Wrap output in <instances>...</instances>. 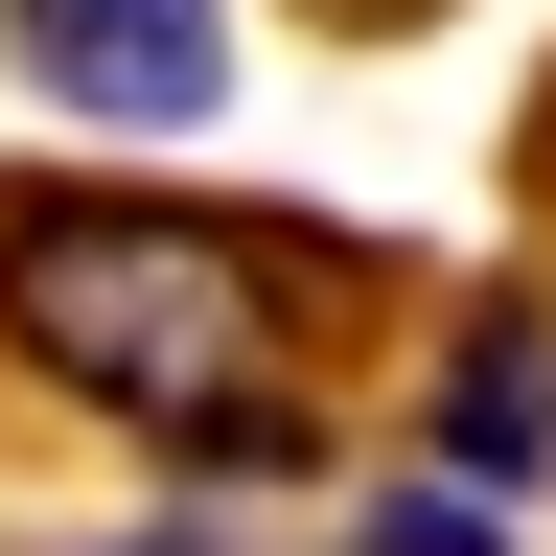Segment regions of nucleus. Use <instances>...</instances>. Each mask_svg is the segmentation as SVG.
<instances>
[{"label":"nucleus","instance_id":"f257e3e1","mask_svg":"<svg viewBox=\"0 0 556 556\" xmlns=\"http://www.w3.org/2000/svg\"><path fill=\"white\" fill-rule=\"evenodd\" d=\"M0 325L24 371L186 464H302V278L232 208H116V186H0Z\"/></svg>","mask_w":556,"mask_h":556},{"label":"nucleus","instance_id":"f03ea898","mask_svg":"<svg viewBox=\"0 0 556 556\" xmlns=\"http://www.w3.org/2000/svg\"><path fill=\"white\" fill-rule=\"evenodd\" d=\"M0 24H24V70L70 116H139V139L232 93V0H0Z\"/></svg>","mask_w":556,"mask_h":556},{"label":"nucleus","instance_id":"7ed1b4c3","mask_svg":"<svg viewBox=\"0 0 556 556\" xmlns=\"http://www.w3.org/2000/svg\"><path fill=\"white\" fill-rule=\"evenodd\" d=\"M441 441H464V486H533L556 464V325H486L464 371H441Z\"/></svg>","mask_w":556,"mask_h":556},{"label":"nucleus","instance_id":"20e7f679","mask_svg":"<svg viewBox=\"0 0 556 556\" xmlns=\"http://www.w3.org/2000/svg\"><path fill=\"white\" fill-rule=\"evenodd\" d=\"M348 556H510V533H486V486H417V510H371Z\"/></svg>","mask_w":556,"mask_h":556},{"label":"nucleus","instance_id":"39448f33","mask_svg":"<svg viewBox=\"0 0 556 556\" xmlns=\"http://www.w3.org/2000/svg\"><path fill=\"white\" fill-rule=\"evenodd\" d=\"M325 24H441V0H325Z\"/></svg>","mask_w":556,"mask_h":556}]
</instances>
